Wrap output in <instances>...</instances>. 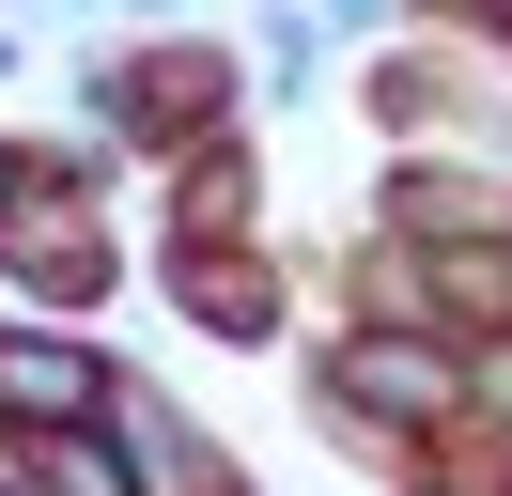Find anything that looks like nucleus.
Segmentation results:
<instances>
[{
    "label": "nucleus",
    "mask_w": 512,
    "mask_h": 496,
    "mask_svg": "<svg viewBox=\"0 0 512 496\" xmlns=\"http://www.w3.org/2000/svg\"><path fill=\"white\" fill-rule=\"evenodd\" d=\"M0 403H94L78 357H32V341H0Z\"/></svg>",
    "instance_id": "f257e3e1"
}]
</instances>
